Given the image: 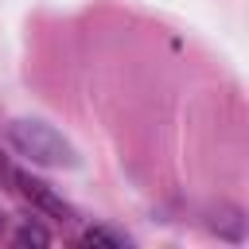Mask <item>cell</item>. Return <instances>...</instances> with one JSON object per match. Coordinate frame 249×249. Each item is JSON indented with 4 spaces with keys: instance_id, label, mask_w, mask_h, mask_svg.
<instances>
[{
    "instance_id": "obj_2",
    "label": "cell",
    "mask_w": 249,
    "mask_h": 249,
    "mask_svg": "<svg viewBox=\"0 0 249 249\" xmlns=\"http://www.w3.org/2000/svg\"><path fill=\"white\" fill-rule=\"evenodd\" d=\"M0 171H4V175L16 183V191H19L27 202H35L43 214L70 222V214H74V210H70V206H66V202H62V198H58V195H54V191L43 183V179H35V175H27V171H12V167H0Z\"/></svg>"
},
{
    "instance_id": "obj_3",
    "label": "cell",
    "mask_w": 249,
    "mask_h": 249,
    "mask_svg": "<svg viewBox=\"0 0 249 249\" xmlns=\"http://www.w3.org/2000/svg\"><path fill=\"white\" fill-rule=\"evenodd\" d=\"M82 245H105V249H124V237L121 233H113V230H86L82 233Z\"/></svg>"
},
{
    "instance_id": "obj_4",
    "label": "cell",
    "mask_w": 249,
    "mask_h": 249,
    "mask_svg": "<svg viewBox=\"0 0 249 249\" xmlns=\"http://www.w3.org/2000/svg\"><path fill=\"white\" fill-rule=\"evenodd\" d=\"M16 241H19V245H47L51 233H47L43 226H23V230L16 233Z\"/></svg>"
},
{
    "instance_id": "obj_1",
    "label": "cell",
    "mask_w": 249,
    "mask_h": 249,
    "mask_svg": "<svg viewBox=\"0 0 249 249\" xmlns=\"http://www.w3.org/2000/svg\"><path fill=\"white\" fill-rule=\"evenodd\" d=\"M8 140L31 163H43V167H74L78 163L74 144L62 132H54L51 124H43V121H12L8 124Z\"/></svg>"
},
{
    "instance_id": "obj_5",
    "label": "cell",
    "mask_w": 249,
    "mask_h": 249,
    "mask_svg": "<svg viewBox=\"0 0 249 249\" xmlns=\"http://www.w3.org/2000/svg\"><path fill=\"white\" fill-rule=\"evenodd\" d=\"M0 230H4V210H0Z\"/></svg>"
}]
</instances>
